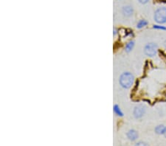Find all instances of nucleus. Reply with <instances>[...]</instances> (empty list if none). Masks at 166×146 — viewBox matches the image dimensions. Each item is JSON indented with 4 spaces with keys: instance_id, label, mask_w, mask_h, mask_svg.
<instances>
[{
    "instance_id": "obj_1",
    "label": "nucleus",
    "mask_w": 166,
    "mask_h": 146,
    "mask_svg": "<svg viewBox=\"0 0 166 146\" xmlns=\"http://www.w3.org/2000/svg\"><path fill=\"white\" fill-rule=\"evenodd\" d=\"M134 82V77L131 72H126L120 75L119 83L121 87L124 89H129Z\"/></svg>"
},
{
    "instance_id": "obj_2",
    "label": "nucleus",
    "mask_w": 166,
    "mask_h": 146,
    "mask_svg": "<svg viewBox=\"0 0 166 146\" xmlns=\"http://www.w3.org/2000/svg\"><path fill=\"white\" fill-rule=\"evenodd\" d=\"M155 22L158 24H164L166 22V8L161 7L157 8L154 13Z\"/></svg>"
},
{
    "instance_id": "obj_3",
    "label": "nucleus",
    "mask_w": 166,
    "mask_h": 146,
    "mask_svg": "<svg viewBox=\"0 0 166 146\" xmlns=\"http://www.w3.org/2000/svg\"><path fill=\"white\" fill-rule=\"evenodd\" d=\"M158 47L155 43H148L145 46L144 53L148 57H154L157 55Z\"/></svg>"
},
{
    "instance_id": "obj_4",
    "label": "nucleus",
    "mask_w": 166,
    "mask_h": 146,
    "mask_svg": "<svg viewBox=\"0 0 166 146\" xmlns=\"http://www.w3.org/2000/svg\"><path fill=\"white\" fill-rule=\"evenodd\" d=\"M146 106L143 104H138L134 108L133 111V114L136 119H140L146 113Z\"/></svg>"
},
{
    "instance_id": "obj_5",
    "label": "nucleus",
    "mask_w": 166,
    "mask_h": 146,
    "mask_svg": "<svg viewBox=\"0 0 166 146\" xmlns=\"http://www.w3.org/2000/svg\"><path fill=\"white\" fill-rule=\"evenodd\" d=\"M126 136L130 141H135L138 138V133L134 129H130L126 133Z\"/></svg>"
},
{
    "instance_id": "obj_6",
    "label": "nucleus",
    "mask_w": 166,
    "mask_h": 146,
    "mask_svg": "<svg viewBox=\"0 0 166 146\" xmlns=\"http://www.w3.org/2000/svg\"><path fill=\"white\" fill-rule=\"evenodd\" d=\"M123 13L124 16H131L133 15V13H134V10H133L132 7H131L129 5H126V6H124L123 8Z\"/></svg>"
},
{
    "instance_id": "obj_7",
    "label": "nucleus",
    "mask_w": 166,
    "mask_h": 146,
    "mask_svg": "<svg viewBox=\"0 0 166 146\" xmlns=\"http://www.w3.org/2000/svg\"><path fill=\"white\" fill-rule=\"evenodd\" d=\"M165 126H164L163 125H159L155 127V133H157V134H164V132H165Z\"/></svg>"
},
{
    "instance_id": "obj_8",
    "label": "nucleus",
    "mask_w": 166,
    "mask_h": 146,
    "mask_svg": "<svg viewBox=\"0 0 166 146\" xmlns=\"http://www.w3.org/2000/svg\"><path fill=\"white\" fill-rule=\"evenodd\" d=\"M134 47V41H130L126 44L125 47V50L126 53H130L132 50L133 48Z\"/></svg>"
},
{
    "instance_id": "obj_9",
    "label": "nucleus",
    "mask_w": 166,
    "mask_h": 146,
    "mask_svg": "<svg viewBox=\"0 0 166 146\" xmlns=\"http://www.w3.org/2000/svg\"><path fill=\"white\" fill-rule=\"evenodd\" d=\"M113 111H114V112H115V114H116V115H117L119 117H123V112L121 111V109H120L119 106L117 105V104H115V105L113 106Z\"/></svg>"
},
{
    "instance_id": "obj_10",
    "label": "nucleus",
    "mask_w": 166,
    "mask_h": 146,
    "mask_svg": "<svg viewBox=\"0 0 166 146\" xmlns=\"http://www.w3.org/2000/svg\"><path fill=\"white\" fill-rule=\"evenodd\" d=\"M147 24H148V22H147L146 20L145 19H141L139 21L137 22V28L138 29H141L143 28H144V27H146Z\"/></svg>"
},
{
    "instance_id": "obj_11",
    "label": "nucleus",
    "mask_w": 166,
    "mask_h": 146,
    "mask_svg": "<svg viewBox=\"0 0 166 146\" xmlns=\"http://www.w3.org/2000/svg\"><path fill=\"white\" fill-rule=\"evenodd\" d=\"M153 29H156V30H166V28L164 26L161 25H153Z\"/></svg>"
},
{
    "instance_id": "obj_12",
    "label": "nucleus",
    "mask_w": 166,
    "mask_h": 146,
    "mask_svg": "<svg viewBox=\"0 0 166 146\" xmlns=\"http://www.w3.org/2000/svg\"><path fill=\"white\" fill-rule=\"evenodd\" d=\"M134 146H148V144L144 143V142H138L137 143L135 144Z\"/></svg>"
},
{
    "instance_id": "obj_13",
    "label": "nucleus",
    "mask_w": 166,
    "mask_h": 146,
    "mask_svg": "<svg viewBox=\"0 0 166 146\" xmlns=\"http://www.w3.org/2000/svg\"><path fill=\"white\" fill-rule=\"evenodd\" d=\"M138 1L141 4H146L148 2V0H138Z\"/></svg>"
},
{
    "instance_id": "obj_14",
    "label": "nucleus",
    "mask_w": 166,
    "mask_h": 146,
    "mask_svg": "<svg viewBox=\"0 0 166 146\" xmlns=\"http://www.w3.org/2000/svg\"><path fill=\"white\" fill-rule=\"evenodd\" d=\"M114 32H113V35H114V36H115V35H117V33H118V30H117V28H114Z\"/></svg>"
},
{
    "instance_id": "obj_15",
    "label": "nucleus",
    "mask_w": 166,
    "mask_h": 146,
    "mask_svg": "<svg viewBox=\"0 0 166 146\" xmlns=\"http://www.w3.org/2000/svg\"><path fill=\"white\" fill-rule=\"evenodd\" d=\"M164 136H165L166 137V126H165V132H164Z\"/></svg>"
}]
</instances>
